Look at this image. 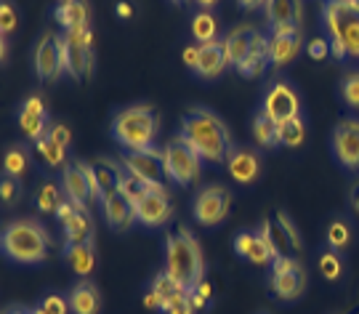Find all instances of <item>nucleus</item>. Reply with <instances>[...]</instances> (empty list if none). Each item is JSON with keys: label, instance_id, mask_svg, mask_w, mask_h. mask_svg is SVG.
Wrapping results in <instances>:
<instances>
[{"label": "nucleus", "instance_id": "nucleus-17", "mask_svg": "<svg viewBox=\"0 0 359 314\" xmlns=\"http://www.w3.org/2000/svg\"><path fill=\"white\" fill-rule=\"evenodd\" d=\"M224 165L237 184H253L261 173V157L250 146H231Z\"/></svg>", "mask_w": 359, "mask_h": 314}, {"label": "nucleus", "instance_id": "nucleus-4", "mask_svg": "<svg viewBox=\"0 0 359 314\" xmlns=\"http://www.w3.org/2000/svg\"><path fill=\"white\" fill-rule=\"evenodd\" d=\"M322 22L335 59H359V11L351 0H325Z\"/></svg>", "mask_w": 359, "mask_h": 314}, {"label": "nucleus", "instance_id": "nucleus-32", "mask_svg": "<svg viewBox=\"0 0 359 314\" xmlns=\"http://www.w3.org/2000/svg\"><path fill=\"white\" fill-rule=\"evenodd\" d=\"M27 170H29V149L25 144L8 146L3 155V173L13 176V179H22Z\"/></svg>", "mask_w": 359, "mask_h": 314}, {"label": "nucleus", "instance_id": "nucleus-42", "mask_svg": "<svg viewBox=\"0 0 359 314\" xmlns=\"http://www.w3.org/2000/svg\"><path fill=\"white\" fill-rule=\"evenodd\" d=\"M0 197H3V208H13V205L19 203V197H22V182L3 173V182H0Z\"/></svg>", "mask_w": 359, "mask_h": 314}, {"label": "nucleus", "instance_id": "nucleus-52", "mask_svg": "<svg viewBox=\"0 0 359 314\" xmlns=\"http://www.w3.org/2000/svg\"><path fill=\"white\" fill-rule=\"evenodd\" d=\"M240 6H243L245 11H253V8H261V6H266V0H237Z\"/></svg>", "mask_w": 359, "mask_h": 314}, {"label": "nucleus", "instance_id": "nucleus-10", "mask_svg": "<svg viewBox=\"0 0 359 314\" xmlns=\"http://www.w3.org/2000/svg\"><path fill=\"white\" fill-rule=\"evenodd\" d=\"M231 208V195L226 186H203L192 200V216L197 219V224L203 226H218L224 224V219L229 216Z\"/></svg>", "mask_w": 359, "mask_h": 314}, {"label": "nucleus", "instance_id": "nucleus-45", "mask_svg": "<svg viewBox=\"0 0 359 314\" xmlns=\"http://www.w3.org/2000/svg\"><path fill=\"white\" fill-rule=\"evenodd\" d=\"M306 53L314 59V62H325L330 56V38H314L309 40Z\"/></svg>", "mask_w": 359, "mask_h": 314}, {"label": "nucleus", "instance_id": "nucleus-19", "mask_svg": "<svg viewBox=\"0 0 359 314\" xmlns=\"http://www.w3.org/2000/svg\"><path fill=\"white\" fill-rule=\"evenodd\" d=\"M170 213H173V208H170V200L165 192H149L136 205V221L149 226V229H157V226H165Z\"/></svg>", "mask_w": 359, "mask_h": 314}, {"label": "nucleus", "instance_id": "nucleus-54", "mask_svg": "<svg viewBox=\"0 0 359 314\" xmlns=\"http://www.w3.org/2000/svg\"><path fill=\"white\" fill-rule=\"evenodd\" d=\"M0 59H3V64L8 62V38H3V43H0Z\"/></svg>", "mask_w": 359, "mask_h": 314}, {"label": "nucleus", "instance_id": "nucleus-30", "mask_svg": "<svg viewBox=\"0 0 359 314\" xmlns=\"http://www.w3.org/2000/svg\"><path fill=\"white\" fill-rule=\"evenodd\" d=\"M250 131H253V139H256L258 146H264V149H277V146H280L277 125H274L261 109H258L256 115H253V120H250Z\"/></svg>", "mask_w": 359, "mask_h": 314}, {"label": "nucleus", "instance_id": "nucleus-21", "mask_svg": "<svg viewBox=\"0 0 359 314\" xmlns=\"http://www.w3.org/2000/svg\"><path fill=\"white\" fill-rule=\"evenodd\" d=\"M67 299H69L72 314H102V293L96 288V282H90V280L75 282L72 290L67 293Z\"/></svg>", "mask_w": 359, "mask_h": 314}, {"label": "nucleus", "instance_id": "nucleus-7", "mask_svg": "<svg viewBox=\"0 0 359 314\" xmlns=\"http://www.w3.org/2000/svg\"><path fill=\"white\" fill-rule=\"evenodd\" d=\"M203 157L189 142H184L181 136L170 139L165 144V176L179 186L197 182V176L203 173Z\"/></svg>", "mask_w": 359, "mask_h": 314}, {"label": "nucleus", "instance_id": "nucleus-49", "mask_svg": "<svg viewBox=\"0 0 359 314\" xmlns=\"http://www.w3.org/2000/svg\"><path fill=\"white\" fill-rule=\"evenodd\" d=\"M181 59H184V64L194 72V69H197V64H200V46H187V48H184V53H181Z\"/></svg>", "mask_w": 359, "mask_h": 314}, {"label": "nucleus", "instance_id": "nucleus-34", "mask_svg": "<svg viewBox=\"0 0 359 314\" xmlns=\"http://www.w3.org/2000/svg\"><path fill=\"white\" fill-rule=\"evenodd\" d=\"M346 272V264H344V256L341 250L325 248L320 253V275L327 280V282H338Z\"/></svg>", "mask_w": 359, "mask_h": 314}, {"label": "nucleus", "instance_id": "nucleus-56", "mask_svg": "<svg viewBox=\"0 0 359 314\" xmlns=\"http://www.w3.org/2000/svg\"><path fill=\"white\" fill-rule=\"evenodd\" d=\"M32 314H48V312H46L43 306H35V309H32Z\"/></svg>", "mask_w": 359, "mask_h": 314}, {"label": "nucleus", "instance_id": "nucleus-26", "mask_svg": "<svg viewBox=\"0 0 359 314\" xmlns=\"http://www.w3.org/2000/svg\"><path fill=\"white\" fill-rule=\"evenodd\" d=\"M226 67L229 64H226L221 40H213V43L200 46V64L194 69V75H200V78H205V80H216Z\"/></svg>", "mask_w": 359, "mask_h": 314}, {"label": "nucleus", "instance_id": "nucleus-55", "mask_svg": "<svg viewBox=\"0 0 359 314\" xmlns=\"http://www.w3.org/2000/svg\"><path fill=\"white\" fill-rule=\"evenodd\" d=\"M194 3H197V6H200V8L205 11V8H210V6H216L218 0H194Z\"/></svg>", "mask_w": 359, "mask_h": 314}, {"label": "nucleus", "instance_id": "nucleus-37", "mask_svg": "<svg viewBox=\"0 0 359 314\" xmlns=\"http://www.w3.org/2000/svg\"><path fill=\"white\" fill-rule=\"evenodd\" d=\"M351 245V226L346 219H335L327 226V248L333 250H346Z\"/></svg>", "mask_w": 359, "mask_h": 314}, {"label": "nucleus", "instance_id": "nucleus-40", "mask_svg": "<svg viewBox=\"0 0 359 314\" xmlns=\"http://www.w3.org/2000/svg\"><path fill=\"white\" fill-rule=\"evenodd\" d=\"M0 29H3V38H8L19 29V8L13 0H3L0 6Z\"/></svg>", "mask_w": 359, "mask_h": 314}, {"label": "nucleus", "instance_id": "nucleus-59", "mask_svg": "<svg viewBox=\"0 0 359 314\" xmlns=\"http://www.w3.org/2000/svg\"><path fill=\"white\" fill-rule=\"evenodd\" d=\"M256 314H269V312H256Z\"/></svg>", "mask_w": 359, "mask_h": 314}, {"label": "nucleus", "instance_id": "nucleus-50", "mask_svg": "<svg viewBox=\"0 0 359 314\" xmlns=\"http://www.w3.org/2000/svg\"><path fill=\"white\" fill-rule=\"evenodd\" d=\"M115 13L120 16V19H133V13H136V8H133V3H130V0H117Z\"/></svg>", "mask_w": 359, "mask_h": 314}, {"label": "nucleus", "instance_id": "nucleus-47", "mask_svg": "<svg viewBox=\"0 0 359 314\" xmlns=\"http://www.w3.org/2000/svg\"><path fill=\"white\" fill-rule=\"evenodd\" d=\"M144 306L149 309V312H157V314H163V309H165V299L157 293V290H147L144 293Z\"/></svg>", "mask_w": 359, "mask_h": 314}, {"label": "nucleus", "instance_id": "nucleus-51", "mask_svg": "<svg viewBox=\"0 0 359 314\" xmlns=\"http://www.w3.org/2000/svg\"><path fill=\"white\" fill-rule=\"evenodd\" d=\"M348 205H351V210L359 216V184H354L351 192H348Z\"/></svg>", "mask_w": 359, "mask_h": 314}, {"label": "nucleus", "instance_id": "nucleus-31", "mask_svg": "<svg viewBox=\"0 0 359 314\" xmlns=\"http://www.w3.org/2000/svg\"><path fill=\"white\" fill-rule=\"evenodd\" d=\"M65 189L59 186L56 182H46L40 184V189L35 192V208H38V213H43V216H48V213H56L59 210V205L65 203Z\"/></svg>", "mask_w": 359, "mask_h": 314}, {"label": "nucleus", "instance_id": "nucleus-12", "mask_svg": "<svg viewBox=\"0 0 359 314\" xmlns=\"http://www.w3.org/2000/svg\"><path fill=\"white\" fill-rule=\"evenodd\" d=\"M32 64L43 83H53L65 75V62H62V48H59V35L56 32H43V38L35 46Z\"/></svg>", "mask_w": 359, "mask_h": 314}, {"label": "nucleus", "instance_id": "nucleus-29", "mask_svg": "<svg viewBox=\"0 0 359 314\" xmlns=\"http://www.w3.org/2000/svg\"><path fill=\"white\" fill-rule=\"evenodd\" d=\"M53 16H56V22L69 32V29H75V27L88 25V6H86L83 0H67V3H59V6L53 8Z\"/></svg>", "mask_w": 359, "mask_h": 314}, {"label": "nucleus", "instance_id": "nucleus-58", "mask_svg": "<svg viewBox=\"0 0 359 314\" xmlns=\"http://www.w3.org/2000/svg\"><path fill=\"white\" fill-rule=\"evenodd\" d=\"M351 3H354V8H357V11H359V0H351Z\"/></svg>", "mask_w": 359, "mask_h": 314}, {"label": "nucleus", "instance_id": "nucleus-15", "mask_svg": "<svg viewBox=\"0 0 359 314\" xmlns=\"http://www.w3.org/2000/svg\"><path fill=\"white\" fill-rule=\"evenodd\" d=\"M16 123H19V128L25 133L27 139H32V142H38L43 139L46 133H48V109L43 104V99L40 96H29L22 102L19 107V112H16Z\"/></svg>", "mask_w": 359, "mask_h": 314}, {"label": "nucleus", "instance_id": "nucleus-24", "mask_svg": "<svg viewBox=\"0 0 359 314\" xmlns=\"http://www.w3.org/2000/svg\"><path fill=\"white\" fill-rule=\"evenodd\" d=\"M301 16H304L301 0H266V22L271 29L301 27Z\"/></svg>", "mask_w": 359, "mask_h": 314}, {"label": "nucleus", "instance_id": "nucleus-25", "mask_svg": "<svg viewBox=\"0 0 359 314\" xmlns=\"http://www.w3.org/2000/svg\"><path fill=\"white\" fill-rule=\"evenodd\" d=\"M65 261L67 266L75 272L80 280H88V275L93 272V266H96V245H93V240L88 243H77V245H65Z\"/></svg>", "mask_w": 359, "mask_h": 314}, {"label": "nucleus", "instance_id": "nucleus-8", "mask_svg": "<svg viewBox=\"0 0 359 314\" xmlns=\"http://www.w3.org/2000/svg\"><path fill=\"white\" fill-rule=\"evenodd\" d=\"M306 269L293 256H283L271 261V290L280 301H298L306 293Z\"/></svg>", "mask_w": 359, "mask_h": 314}, {"label": "nucleus", "instance_id": "nucleus-44", "mask_svg": "<svg viewBox=\"0 0 359 314\" xmlns=\"http://www.w3.org/2000/svg\"><path fill=\"white\" fill-rule=\"evenodd\" d=\"M38 306H43L48 314H72L69 299H67V296H59V293H48V296H43Z\"/></svg>", "mask_w": 359, "mask_h": 314}, {"label": "nucleus", "instance_id": "nucleus-9", "mask_svg": "<svg viewBox=\"0 0 359 314\" xmlns=\"http://www.w3.org/2000/svg\"><path fill=\"white\" fill-rule=\"evenodd\" d=\"M261 112L274 123V125H283L290 120L301 118V96L295 91L287 80H274L266 93H264V104Z\"/></svg>", "mask_w": 359, "mask_h": 314}, {"label": "nucleus", "instance_id": "nucleus-46", "mask_svg": "<svg viewBox=\"0 0 359 314\" xmlns=\"http://www.w3.org/2000/svg\"><path fill=\"white\" fill-rule=\"evenodd\" d=\"M46 136H48L51 142H56L59 146H65V149H67L69 144H72V131L67 128L65 123H53L51 128H48V133H46Z\"/></svg>", "mask_w": 359, "mask_h": 314}, {"label": "nucleus", "instance_id": "nucleus-57", "mask_svg": "<svg viewBox=\"0 0 359 314\" xmlns=\"http://www.w3.org/2000/svg\"><path fill=\"white\" fill-rule=\"evenodd\" d=\"M170 3H173V6H181V3H184V0H170Z\"/></svg>", "mask_w": 359, "mask_h": 314}, {"label": "nucleus", "instance_id": "nucleus-6", "mask_svg": "<svg viewBox=\"0 0 359 314\" xmlns=\"http://www.w3.org/2000/svg\"><path fill=\"white\" fill-rule=\"evenodd\" d=\"M93 35H90V27H75L69 29L67 35L59 38V48H62V62H65V72L69 78L83 80L93 72Z\"/></svg>", "mask_w": 359, "mask_h": 314}, {"label": "nucleus", "instance_id": "nucleus-22", "mask_svg": "<svg viewBox=\"0 0 359 314\" xmlns=\"http://www.w3.org/2000/svg\"><path fill=\"white\" fill-rule=\"evenodd\" d=\"M253 38H256V29L248 25H240L234 27L226 38L221 40V46H224V56H226V64L229 67H240L248 51H250V46H253Z\"/></svg>", "mask_w": 359, "mask_h": 314}, {"label": "nucleus", "instance_id": "nucleus-48", "mask_svg": "<svg viewBox=\"0 0 359 314\" xmlns=\"http://www.w3.org/2000/svg\"><path fill=\"white\" fill-rule=\"evenodd\" d=\"M77 210H80V205H75L72 200H65V203L59 205V210H56V219H59V224H67L72 216H75Z\"/></svg>", "mask_w": 359, "mask_h": 314}, {"label": "nucleus", "instance_id": "nucleus-35", "mask_svg": "<svg viewBox=\"0 0 359 314\" xmlns=\"http://www.w3.org/2000/svg\"><path fill=\"white\" fill-rule=\"evenodd\" d=\"M35 149H38L40 160L48 165V168H67V149L65 146H59L56 142H51L48 136H43L35 142Z\"/></svg>", "mask_w": 359, "mask_h": 314}, {"label": "nucleus", "instance_id": "nucleus-2", "mask_svg": "<svg viewBox=\"0 0 359 314\" xmlns=\"http://www.w3.org/2000/svg\"><path fill=\"white\" fill-rule=\"evenodd\" d=\"M165 272L181 288H192L205 277L203 248L187 226H179L165 237Z\"/></svg>", "mask_w": 359, "mask_h": 314}, {"label": "nucleus", "instance_id": "nucleus-16", "mask_svg": "<svg viewBox=\"0 0 359 314\" xmlns=\"http://www.w3.org/2000/svg\"><path fill=\"white\" fill-rule=\"evenodd\" d=\"M62 189H65L67 200H72L80 208H88L93 203V189H90V179L83 160L67 163V168L62 170Z\"/></svg>", "mask_w": 359, "mask_h": 314}, {"label": "nucleus", "instance_id": "nucleus-33", "mask_svg": "<svg viewBox=\"0 0 359 314\" xmlns=\"http://www.w3.org/2000/svg\"><path fill=\"white\" fill-rule=\"evenodd\" d=\"M192 38L197 40V46H205V43H213L218 38V22L210 11H200L194 13L192 19Z\"/></svg>", "mask_w": 359, "mask_h": 314}, {"label": "nucleus", "instance_id": "nucleus-38", "mask_svg": "<svg viewBox=\"0 0 359 314\" xmlns=\"http://www.w3.org/2000/svg\"><path fill=\"white\" fill-rule=\"evenodd\" d=\"M338 93H341V99H344V104L348 109H357L359 112V69L344 75L341 86H338Z\"/></svg>", "mask_w": 359, "mask_h": 314}, {"label": "nucleus", "instance_id": "nucleus-41", "mask_svg": "<svg viewBox=\"0 0 359 314\" xmlns=\"http://www.w3.org/2000/svg\"><path fill=\"white\" fill-rule=\"evenodd\" d=\"M163 314H197V309H194L192 301H189V293H187V288H179L173 296H170V299H168Z\"/></svg>", "mask_w": 359, "mask_h": 314}, {"label": "nucleus", "instance_id": "nucleus-1", "mask_svg": "<svg viewBox=\"0 0 359 314\" xmlns=\"http://www.w3.org/2000/svg\"><path fill=\"white\" fill-rule=\"evenodd\" d=\"M179 136L184 142H189L205 163H213V165L224 163L231 149L229 128L213 109H205V107H192L181 118Z\"/></svg>", "mask_w": 359, "mask_h": 314}, {"label": "nucleus", "instance_id": "nucleus-43", "mask_svg": "<svg viewBox=\"0 0 359 314\" xmlns=\"http://www.w3.org/2000/svg\"><path fill=\"white\" fill-rule=\"evenodd\" d=\"M274 221L280 224L285 229V235H287V240H290V245H293V250H304V237H301V232H298V224L285 213V210H277V216H274Z\"/></svg>", "mask_w": 359, "mask_h": 314}, {"label": "nucleus", "instance_id": "nucleus-28", "mask_svg": "<svg viewBox=\"0 0 359 314\" xmlns=\"http://www.w3.org/2000/svg\"><path fill=\"white\" fill-rule=\"evenodd\" d=\"M258 232H261V237L266 240V248H269L274 261L283 259V256H287V250L293 248L290 240H287V235H285V229L277 221H271V219H264L261 226H258Z\"/></svg>", "mask_w": 359, "mask_h": 314}, {"label": "nucleus", "instance_id": "nucleus-53", "mask_svg": "<svg viewBox=\"0 0 359 314\" xmlns=\"http://www.w3.org/2000/svg\"><path fill=\"white\" fill-rule=\"evenodd\" d=\"M3 314H32V309H27V306H19V303H11L8 309Z\"/></svg>", "mask_w": 359, "mask_h": 314}, {"label": "nucleus", "instance_id": "nucleus-27", "mask_svg": "<svg viewBox=\"0 0 359 314\" xmlns=\"http://www.w3.org/2000/svg\"><path fill=\"white\" fill-rule=\"evenodd\" d=\"M62 235L65 245H77V243H88L93 240V219L88 208H80L67 224H62Z\"/></svg>", "mask_w": 359, "mask_h": 314}, {"label": "nucleus", "instance_id": "nucleus-5", "mask_svg": "<svg viewBox=\"0 0 359 314\" xmlns=\"http://www.w3.org/2000/svg\"><path fill=\"white\" fill-rule=\"evenodd\" d=\"M157 133H160V118L149 104L126 107L112 118V139L126 152H139V149L154 146Z\"/></svg>", "mask_w": 359, "mask_h": 314}, {"label": "nucleus", "instance_id": "nucleus-18", "mask_svg": "<svg viewBox=\"0 0 359 314\" xmlns=\"http://www.w3.org/2000/svg\"><path fill=\"white\" fill-rule=\"evenodd\" d=\"M102 210H104V219L107 224L117 229V232H126L130 224L136 221V205L130 203L128 197H123L117 189L107 192L102 200Z\"/></svg>", "mask_w": 359, "mask_h": 314}, {"label": "nucleus", "instance_id": "nucleus-23", "mask_svg": "<svg viewBox=\"0 0 359 314\" xmlns=\"http://www.w3.org/2000/svg\"><path fill=\"white\" fill-rule=\"evenodd\" d=\"M271 64L269 59V38L266 35H261L256 32V38H253V46H250V51L245 56L240 67H237V72L243 75V78H261L264 72H266V67Z\"/></svg>", "mask_w": 359, "mask_h": 314}, {"label": "nucleus", "instance_id": "nucleus-60", "mask_svg": "<svg viewBox=\"0 0 359 314\" xmlns=\"http://www.w3.org/2000/svg\"><path fill=\"white\" fill-rule=\"evenodd\" d=\"M59 3H67V0H59Z\"/></svg>", "mask_w": 359, "mask_h": 314}, {"label": "nucleus", "instance_id": "nucleus-11", "mask_svg": "<svg viewBox=\"0 0 359 314\" xmlns=\"http://www.w3.org/2000/svg\"><path fill=\"white\" fill-rule=\"evenodd\" d=\"M123 168L139 176L149 184H163L165 176V149L160 146H149V149H139V152H123L120 155Z\"/></svg>", "mask_w": 359, "mask_h": 314}, {"label": "nucleus", "instance_id": "nucleus-36", "mask_svg": "<svg viewBox=\"0 0 359 314\" xmlns=\"http://www.w3.org/2000/svg\"><path fill=\"white\" fill-rule=\"evenodd\" d=\"M277 139H280V146H301L306 142V123L304 118H295L290 123H283V125H277Z\"/></svg>", "mask_w": 359, "mask_h": 314}, {"label": "nucleus", "instance_id": "nucleus-14", "mask_svg": "<svg viewBox=\"0 0 359 314\" xmlns=\"http://www.w3.org/2000/svg\"><path fill=\"white\" fill-rule=\"evenodd\" d=\"M304 38H301V27H280L271 29L269 38V59L271 67H285L295 62V56L301 53Z\"/></svg>", "mask_w": 359, "mask_h": 314}, {"label": "nucleus", "instance_id": "nucleus-13", "mask_svg": "<svg viewBox=\"0 0 359 314\" xmlns=\"http://www.w3.org/2000/svg\"><path fill=\"white\" fill-rule=\"evenodd\" d=\"M333 155L346 170H359V120H341L335 125Z\"/></svg>", "mask_w": 359, "mask_h": 314}, {"label": "nucleus", "instance_id": "nucleus-39", "mask_svg": "<svg viewBox=\"0 0 359 314\" xmlns=\"http://www.w3.org/2000/svg\"><path fill=\"white\" fill-rule=\"evenodd\" d=\"M187 293H189V301H192V306L197 309V314H203L205 309H210V303H213V285L208 282L205 277H203L197 285L187 288Z\"/></svg>", "mask_w": 359, "mask_h": 314}, {"label": "nucleus", "instance_id": "nucleus-3", "mask_svg": "<svg viewBox=\"0 0 359 314\" xmlns=\"http://www.w3.org/2000/svg\"><path fill=\"white\" fill-rule=\"evenodd\" d=\"M0 245H3L6 259L29 266V264H43L48 259L51 235L35 219H16V221L6 224Z\"/></svg>", "mask_w": 359, "mask_h": 314}, {"label": "nucleus", "instance_id": "nucleus-20", "mask_svg": "<svg viewBox=\"0 0 359 314\" xmlns=\"http://www.w3.org/2000/svg\"><path fill=\"white\" fill-rule=\"evenodd\" d=\"M234 253L245 261L256 264V266H266V264L274 261L269 248H266V240L261 237L258 229H243L234 237Z\"/></svg>", "mask_w": 359, "mask_h": 314}]
</instances>
